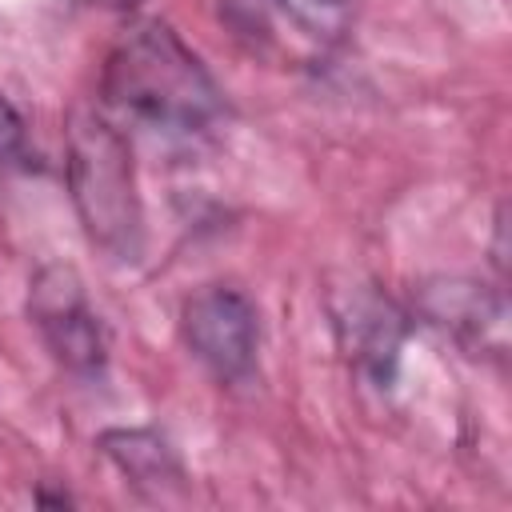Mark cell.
<instances>
[{
    "label": "cell",
    "instance_id": "2",
    "mask_svg": "<svg viewBox=\"0 0 512 512\" xmlns=\"http://www.w3.org/2000/svg\"><path fill=\"white\" fill-rule=\"evenodd\" d=\"M68 188L96 248L112 260H136L144 248V212L136 196L132 152L120 128L80 112L68 128Z\"/></svg>",
    "mask_w": 512,
    "mask_h": 512
},
{
    "label": "cell",
    "instance_id": "5",
    "mask_svg": "<svg viewBox=\"0 0 512 512\" xmlns=\"http://www.w3.org/2000/svg\"><path fill=\"white\" fill-rule=\"evenodd\" d=\"M332 324L348 364L368 384L388 388L408 336V316L384 292H376L372 284H360L332 300Z\"/></svg>",
    "mask_w": 512,
    "mask_h": 512
},
{
    "label": "cell",
    "instance_id": "8",
    "mask_svg": "<svg viewBox=\"0 0 512 512\" xmlns=\"http://www.w3.org/2000/svg\"><path fill=\"white\" fill-rule=\"evenodd\" d=\"M276 4L304 36L320 44H340L356 16V0H276Z\"/></svg>",
    "mask_w": 512,
    "mask_h": 512
},
{
    "label": "cell",
    "instance_id": "3",
    "mask_svg": "<svg viewBox=\"0 0 512 512\" xmlns=\"http://www.w3.org/2000/svg\"><path fill=\"white\" fill-rule=\"evenodd\" d=\"M28 316L52 352V360L80 376V380H100L108 368V340L96 308L88 304V292L80 276L68 264H44L36 268L28 284Z\"/></svg>",
    "mask_w": 512,
    "mask_h": 512
},
{
    "label": "cell",
    "instance_id": "1",
    "mask_svg": "<svg viewBox=\"0 0 512 512\" xmlns=\"http://www.w3.org/2000/svg\"><path fill=\"white\" fill-rule=\"evenodd\" d=\"M100 96L112 116L156 136H200L224 112L220 84L164 20H136L116 36Z\"/></svg>",
    "mask_w": 512,
    "mask_h": 512
},
{
    "label": "cell",
    "instance_id": "7",
    "mask_svg": "<svg viewBox=\"0 0 512 512\" xmlns=\"http://www.w3.org/2000/svg\"><path fill=\"white\" fill-rule=\"evenodd\" d=\"M96 444L140 496L168 500L184 492V464L156 428H108Z\"/></svg>",
    "mask_w": 512,
    "mask_h": 512
},
{
    "label": "cell",
    "instance_id": "4",
    "mask_svg": "<svg viewBox=\"0 0 512 512\" xmlns=\"http://www.w3.org/2000/svg\"><path fill=\"white\" fill-rule=\"evenodd\" d=\"M180 336L188 352L220 384H248L256 376L260 316H256V304L240 288L208 284L192 292L180 308Z\"/></svg>",
    "mask_w": 512,
    "mask_h": 512
},
{
    "label": "cell",
    "instance_id": "6",
    "mask_svg": "<svg viewBox=\"0 0 512 512\" xmlns=\"http://www.w3.org/2000/svg\"><path fill=\"white\" fill-rule=\"evenodd\" d=\"M420 312L472 356H504L508 348V308L500 288L464 276L428 280L420 288Z\"/></svg>",
    "mask_w": 512,
    "mask_h": 512
}]
</instances>
